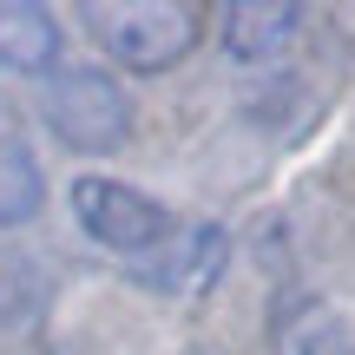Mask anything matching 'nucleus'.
Segmentation results:
<instances>
[{
    "label": "nucleus",
    "mask_w": 355,
    "mask_h": 355,
    "mask_svg": "<svg viewBox=\"0 0 355 355\" xmlns=\"http://www.w3.org/2000/svg\"><path fill=\"white\" fill-rule=\"evenodd\" d=\"M86 26L125 73H165L198 46L204 13L191 0H92Z\"/></svg>",
    "instance_id": "f257e3e1"
},
{
    "label": "nucleus",
    "mask_w": 355,
    "mask_h": 355,
    "mask_svg": "<svg viewBox=\"0 0 355 355\" xmlns=\"http://www.w3.org/2000/svg\"><path fill=\"white\" fill-rule=\"evenodd\" d=\"M40 112H46L53 139L73 152H119L132 139V99L105 66H53Z\"/></svg>",
    "instance_id": "f03ea898"
},
{
    "label": "nucleus",
    "mask_w": 355,
    "mask_h": 355,
    "mask_svg": "<svg viewBox=\"0 0 355 355\" xmlns=\"http://www.w3.org/2000/svg\"><path fill=\"white\" fill-rule=\"evenodd\" d=\"M73 217H79V230H86L92 243H105V250H119V257H152L158 243L171 237V211L158 198H145V191H132V184H119V178H73Z\"/></svg>",
    "instance_id": "7ed1b4c3"
},
{
    "label": "nucleus",
    "mask_w": 355,
    "mask_h": 355,
    "mask_svg": "<svg viewBox=\"0 0 355 355\" xmlns=\"http://www.w3.org/2000/svg\"><path fill=\"white\" fill-rule=\"evenodd\" d=\"M296 33H303V7H290V0H237V7H224V53L243 66H263L277 53H290Z\"/></svg>",
    "instance_id": "20e7f679"
},
{
    "label": "nucleus",
    "mask_w": 355,
    "mask_h": 355,
    "mask_svg": "<svg viewBox=\"0 0 355 355\" xmlns=\"http://www.w3.org/2000/svg\"><path fill=\"white\" fill-rule=\"evenodd\" d=\"M224 230L217 224H198L184 230V237H165L152 250V263H145V283H158L165 296H204L211 290V277L224 270Z\"/></svg>",
    "instance_id": "39448f33"
},
{
    "label": "nucleus",
    "mask_w": 355,
    "mask_h": 355,
    "mask_svg": "<svg viewBox=\"0 0 355 355\" xmlns=\"http://www.w3.org/2000/svg\"><path fill=\"white\" fill-rule=\"evenodd\" d=\"M0 66L7 73H53L60 66V20L33 0H0Z\"/></svg>",
    "instance_id": "423d86ee"
},
{
    "label": "nucleus",
    "mask_w": 355,
    "mask_h": 355,
    "mask_svg": "<svg viewBox=\"0 0 355 355\" xmlns=\"http://www.w3.org/2000/svg\"><path fill=\"white\" fill-rule=\"evenodd\" d=\"M40 158L26 152L13 132H0V224H26L40 211Z\"/></svg>",
    "instance_id": "0eeeda50"
},
{
    "label": "nucleus",
    "mask_w": 355,
    "mask_h": 355,
    "mask_svg": "<svg viewBox=\"0 0 355 355\" xmlns=\"http://www.w3.org/2000/svg\"><path fill=\"white\" fill-rule=\"evenodd\" d=\"M40 316V270L33 263H0V329H20Z\"/></svg>",
    "instance_id": "6e6552de"
}]
</instances>
